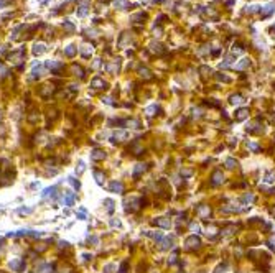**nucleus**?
<instances>
[{
    "label": "nucleus",
    "instance_id": "obj_17",
    "mask_svg": "<svg viewBox=\"0 0 275 273\" xmlns=\"http://www.w3.org/2000/svg\"><path fill=\"white\" fill-rule=\"evenodd\" d=\"M145 171H147V166H145L143 163H138V164H135V166H133L132 176H133V178H140L143 173H145Z\"/></svg>",
    "mask_w": 275,
    "mask_h": 273
},
{
    "label": "nucleus",
    "instance_id": "obj_56",
    "mask_svg": "<svg viewBox=\"0 0 275 273\" xmlns=\"http://www.w3.org/2000/svg\"><path fill=\"white\" fill-rule=\"evenodd\" d=\"M254 199H255V197H254L252 194H246V196H244V201H249V202H252Z\"/></svg>",
    "mask_w": 275,
    "mask_h": 273
},
{
    "label": "nucleus",
    "instance_id": "obj_18",
    "mask_svg": "<svg viewBox=\"0 0 275 273\" xmlns=\"http://www.w3.org/2000/svg\"><path fill=\"white\" fill-rule=\"evenodd\" d=\"M153 224L155 225H158V227H163V229H170V225H171V220L166 217H156L155 220H153Z\"/></svg>",
    "mask_w": 275,
    "mask_h": 273
},
{
    "label": "nucleus",
    "instance_id": "obj_34",
    "mask_svg": "<svg viewBox=\"0 0 275 273\" xmlns=\"http://www.w3.org/2000/svg\"><path fill=\"white\" fill-rule=\"evenodd\" d=\"M156 112H158V107H156L155 104H153V105H148L147 109H145V114H147L148 117H153V115H155Z\"/></svg>",
    "mask_w": 275,
    "mask_h": 273
},
{
    "label": "nucleus",
    "instance_id": "obj_26",
    "mask_svg": "<svg viewBox=\"0 0 275 273\" xmlns=\"http://www.w3.org/2000/svg\"><path fill=\"white\" fill-rule=\"evenodd\" d=\"M211 179H213L211 183L214 184V186H216V184H221V183L224 181V174L221 173V171H214V173H213V178H211Z\"/></svg>",
    "mask_w": 275,
    "mask_h": 273
},
{
    "label": "nucleus",
    "instance_id": "obj_3",
    "mask_svg": "<svg viewBox=\"0 0 275 273\" xmlns=\"http://www.w3.org/2000/svg\"><path fill=\"white\" fill-rule=\"evenodd\" d=\"M58 89L60 87L55 86L53 82H48V84H41V86L38 87V97L43 100V102H50V100H53L56 97V92H58Z\"/></svg>",
    "mask_w": 275,
    "mask_h": 273
},
{
    "label": "nucleus",
    "instance_id": "obj_45",
    "mask_svg": "<svg viewBox=\"0 0 275 273\" xmlns=\"http://www.w3.org/2000/svg\"><path fill=\"white\" fill-rule=\"evenodd\" d=\"M226 166H227V168H236V166H237V161L234 158H227L226 160Z\"/></svg>",
    "mask_w": 275,
    "mask_h": 273
},
{
    "label": "nucleus",
    "instance_id": "obj_52",
    "mask_svg": "<svg viewBox=\"0 0 275 273\" xmlns=\"http://www.w3.org/2000/svg\"><path fill=\"white\" fill-rule=\"evenodd\" d=\"M110 225H112V227H120V220L119 219H112V220H110Z\"/></svg>",
    "mask_w": 275,
    "mask_h": 273
},
{
    "label": "nucleus",
    "instance_id": "obj_41",
    "mask_svg": "<svg viewBox=\"0 0 275 273\" xmlns=\"http://www.w3.org/2000/svg\"><path fill=\"white\" fill-rule=\"evenodd\" d=\"M69 184H71L74 189H79V188H81V183H79V179H76V178H69Z\"/></svg>",
    "mask_w": 275,
    "mask_h": 273
},
{
    "label": "nucleus",
    "instance_id": "obj_27",
    "mask_svg": "<svg viewBox=\"0 0 275 273\" xmlns=\"http://www.w3.org/2000/svg\"><path fill=\"white\" fill-rule=\"evenodd\" d=\"M229 102H231L232 105H239V104H244V102H246V99H244L241 94H234V96L229 97Z\"/></svg>",
    "mask_w": 275,
    "mask_h": 273
},
{
    "label": "nucleus",
    "instance_id": "obj_38",
    "mask_svg": "<svg viewBox=\"0 0 275 273\" xmlns=\"http://www.w3.org/2000/svg\"><path fill=\"white\" fill-rule=\"evenodd\" d=\"M147 18V15L145 13H137V15H133L132 17V22H135V23H143V20Z\"/></svg>",
    "mask_w": 275,
    "mask_h": 273
},
{
    "label": "nucleus",
    "instance_id": "obj_46",
    "mask_svg": "<svg viewBox=\"0 0 275 273\" xmlns=\"http://www.w3.org/2000/svg\"><path fill=\"white\" fill-rule=\"evenodd\" d=\"M242 51H244V48H242L241 45H234V46H232V55H234V56H236V55H241Z\"/></svg>",
    "mask_w": 275,
    "mask_h": 273
},
{
    "label": "nucleus",
    "instance_id": "obj_15",
    "mask_svg": "<svg viewBox=\"0 0 275 273\" xmlns=\"http://www.w3.org/2000/svg\"><path fill=\"white\" fill-rule=\"evenodd\" d=\"M92 174H94V179H96V183L97 184H104L106 183V173H104V169H97V168H94L92 169Z\"/></svg>",
    "mask_w": 275,
    "mask_h": 273
},
{
    "label": "nucleus",
    "instance_id": "obj_2",
    "mask_svg": "<svg viewBox=\"0 0 275 273\" xmlns=\"http://www.w3.org/2000/svg\"><path fill=\"white\" fill-rule=\"evenodd\" d=\"M32 263L28 262L25 255H13L5 262V272L8 273H28Z\"/></svg>",
    "mask_w": 275,
    "mask_h": 273
},
{
    "label": "nucleus",
    "instance_id": "obj_28",
    "mask_svg": "<svg viewBox=\"0 0 275 273\" xmlns=\"http://www.w3.org/2000/svg\"><path fill=\"white\" fill-rule=\"evenodd\" d=\"M10 76V71H8V68L5 66L2 61H0V81H4V79H7Z\"/></svg>",
    "mask_w": 275,
    "mask_h": 273
},
{
    "label": "nucleus",
    "instance_id": "obj_39",
    "mask_svg": "<svg viewBox=\"0 0 275 273\" xmlns=\"http://www.w3.org/2000/svg\"><path fill=\"white\" fill-rule=\"evenodd\" d=\"M81 258H83L84 263H89V262H92V258H94V255L89 253V252H84V253H81Z\"/></svg>",
    "mask_w": 275,
    "mask_h": 273
},
{
    "label": "nucleus",
    "instance_id": "obj_9",
    "mask_svg": "<svg viewBox=\"0 0 275 273\" xmlns=\"http://www.w3.org/2000/svg\"><path fill=\"white\" fill-rule=\"evenodd\" d=\"M109 191L115 192V194H124L125 192V184L119 179H114V181L109 183Z\"/></svg>",
    "mask_w": 275,
    "mask_h": 273
},
{
    "label": "nucleus",
    "instance_id": "obj_5",
    "mask_svg": "<svg viewBox=\"0 0 275 273\" xmlns=\"http://www.w3.org/2000/svg\"><path fill=\"white\" fill-rule=\"evenodd\" d=\"M48 71H50L53 76H64V63L63 61H58V59H48V61H45V64H43Z\"/></svg>",
    "mask_w": 275,
    "mask_h": 273
},
{
    "label": "nucleus",
    "instance_id": "obj_43",
    "mask_svg": "<svg viewBox=\"0 0 275 273\" xmlns=\"http://www.w3.org/2000/svg\"><path fill=\"white\" fill-rule=\"evenodd\" d=\"M199 73H201L203 76H208V74L213 73V69L209 68V66H201V68H199Z\"/></svg>",
    "mask_w": 275,
    "mask_h": 273
},
{
    "label": "nucleus",
    "instance_id": "obj_30",
    "mask_svg": "<svg viewBox=\"0 0 275 273\" xmlns=\"http://www.w3.org/2000/svg\"><path fill=\"white\" fill-rule=\"evenodd\" d=\"M117 272V265L115 263H106L102 267V273H115Z\"/></svg>",
    "mask_w": 275,
    "mask_h": 273
},
{
    "label": "nucleus",
    "instance_id": "obj_36",
    "mask_svg": "<svg viewBox=\"0 0 275 273\" xmlns=\"http://www.w3.org/2000/svg\"><path fill=\"white\" fill-rule=\"evenodd\" d=\"M115 7H117V8H120V10H127L128 7H130V4H128V2H125V0H117V2H115Z\"/></svg>",
    "mask_w": 275,
    "mask_h": 273
},
{
    "label": "nucleus",
    "instance_id": "obj_44",
    "mask_svg": "<svg viewBox=\"0 0 275 273\" xmlns=\"http://www.w3.org/2000/svg\"><path fill=\"white\" fill-rule=\"evenodd\" d=\"M264 179H265V183H274V181H275V171H270V173H267Z\"/></svg>",
    "mask_w": 275,
    "mask_h": 273
},
{
    "label": "nucleus",
    "instance_id": "obj_57",
    "mask_svg": "<svg viewBox=\"0 0 275 273\" xmlns=\"http://www.w3.org/2000/svg\"><path fill=\"white\" fill-rule=\"evenodd\" d=\"M216 273H226V265H221V267H217Z\"/></svg>",
    "mask_w": 275,
    "mask_h": 273
},
{
    "label": "nucleus",
    "instance_id": "obj_61",
    "mask_svg": "<svg viewBox=\"0 0 275 273\" xmlns=\"http://www.w3.org/2000/svg\"><path fill=\"white\" fill-rule=\"evenodd\" d=\"M160 2H163V0H153V4H160Z\"/></svg>",
    "mask_w": 275,
    "mask_h": 273
},
{
    "label": "nucleus",
    "instance_id": "obj_48",
    "mask_svg": "<svg viewBox=\"0 0 275 273\" xmlns=\"http://www.w3.org/2000/svg\"><path fill=\"white\" fill-rule=\"evenodd\" d=\"M102 102L107 105H117V102H114V99L112 97H102Z\"/></svg>",
    "mask_w": 275,
    "mask_h": 273
},
{
    "label": "nucleus",
    "instance_id": "obj_58",
    "mask_svg": "<svg viewBox=\"0 0 275 273\" xmlns=\"http://www.w3.org/2000/svg\"><path fill=\"white\" fill-rule=\"evenodd\" d=\"M10 4V0H0V7H7Z\"/></svg>",
    "mask_w": 275,
    "mask_h": 273
},
{
    "label": "nucleus",
    "instance_id": "obj_25",
    "mask_svg": "<svg viewBox=\"0 0 275 273\" xmlns=\"http://www.w3.org/2000/svg\"><path fill=\"white\" fill-rule=\"evenodd\" d=\"M247 117H249V109H239L236 112V120H239V122L246 120Z\"/></svg>",
    "mask_w": 275,
    "mask_h": 273
},
{
    "label": "nucleus",
    "instance_id": "obj_23",
    "mask_svg": "<svg viewBox=\"0 0 275 273\" xmlns=\"http://www.w3.org/2000/svg\"><path fill=\"white\" fill-rule=\"evenodd\" d=\"M125 128H140V120H137V118H125Z\"/></svg>",
    "mask_w": 275,
    "mask_h": 273
},
{
    "label": "nucleus",
    "instance_id": "obj_29",
    "mask_svg": "<svg viewBox=\"0 0 275 273\" xmlns=\"http://www.w3.org/2000/svg\"><path fill=\"white\" fill-rule=\"evenodd\" d=\"M250 66V59H247V58H244V59H241L237 64H236V69H239V71H242V69H246V68H249Z\"/></svg>",
    "mask_w": 275,
    "mask_h": 273
},
{
    "label": "nucleus",
    "instance_id": "obj_13",
    "mask_svg": "<svg viewBox=\"0 0 275 273\" xmlns=\"http://www.w3.org/2000/svg\"><path fill=\"white\" fill-rule=\"evenodd\" d=\"M87 12H89V0H79V7L76 10V15L78 17H86Z\"/></svg>",
    "mask_w": 275,
    "mask_h": 273
},
{
    "label": "nucleus",
    "instance_id": "obj_63",
    "mask_svg": "<svg viewBox=\"0 0 275 273\" xmlns=\"http://www.w3.org/2000/svg\"><path fill=\"white\" fill-rule=\"evenodd\" d=\"M142 2H147V0H142Z\"/></svg>",
    "mask_w": 275,
    "mask_h": 273
},
{
    "label": "nucleus",
    "instance_id": "obj_33",
    "mask_svg": "<svg viewBox=\"0 0 275 273\" xmlns=\"http://www.w3.org/2000/svg\"><path fill=\"white\" fill-rule=\"evenodd\" d=\"M117 273H128V260H124V262L117 267Z\"/></svg>",
    "mask_w": 275,
    "mask_h": 273
},
{
    "label": "nucleus",
    "instance_id": "obj_49",
    "mask_svg": "<svg viewBox=\"0 0 275 273\" xmlns=\"http://www.w3.org/2000/svg\"><path fill=\"white\" fill-rule=\"evenodd\" d=\"M234 230H236V227H234V225H229V227H226L224 230H222V232H224L226 235H231V234H232Z\"/></svg>",
    "mask_w": 275,
    "mask_h": 273
},
{
    "label": "nucleus",
    "instance_id": "obj_20",
    "mask_svg": "<svg viewBox=\"0 0 275 273\" xmlns=\"http://www.w3.org/2000/svg\"><path fill=\"white\" fill-rule=\"evenodd\" d=\"M150 51L152 53H155V55H163V53H165V48H163V45H160V43L152 41L150 43Z\"/></svg>",
    "mask_w": 275,
    "mask_h": 273
},
{
    "label": "nucleus",
    "instance_id": "obj_22",
    "mask_svg": "<svg viewBox=\"0 0 275 273\" xmlns=\"http://www.w3.org/2000/svg\"><path fill=\"white\" fill-rule=\"evenodd\" d=\"M234 58H236L234 55H227L224 59H222V63H219V68H221V69H226V68H229V66H232Z\"/></svg>",
    "mask_w": 275,
    "mask_h": 273
},
{
    "label": "nucleus",
    "instance_id": "obj_32",
    "mask_svg": "<svg viewBox=\"0 0 275 273\" xmlns=\"http://www.w3.org/2000/svg\"><path fill=\"white\" fill-rule=\"evenodd\" d=\"M138 74H140V78L142 79H152L153 78L152 73H150V69H147V68H140L138 69Z\"/></svg>",
    "mask_w": 275,
    "mask_h": 273
},
{
    "label": "nucleus",
    "instance_id": "obj_16",
    "mask_svg": "<svg viewBox=\"0 0 275 273\" xmlns=\"http://www.w3.org/2000/svg\"><path fill=\"white\" fill-rule=\"evenodd\" d=\"M274 12H275V5L274 4H267L265 7H260V12H259V13H260L262 18H267V17L272 15Z\"/></svg>",
    "mask_w": 275,
    "mask_h": 273
},
{
    "label": "nucleus",
    "instance_id": "obj_6",
    "mask_svg": "<svg viewBox=\"0 0 275 273\" xmlns=\"http://www.w3.org/2000/svg\"><path fill=\"white\" fill-rule=\"evenodd\" d=\"M112 143H122V141L128 140V132L125 128H117L114 132L110 133V138H109Z\"/></svg>",
    "mask_w": 275,
    "mask_h": 273
},
{
    "label": "nucleus",
    "instance_id": "obj_60",
    "mask_svg": "<svg viewBox=\"0 0 275 273\" xmlns=\"http://www.w3.org/2000/svg\"><path fill=\"white\" fill-rule=\"evenodd\" d=\"M153 33H155V36H160V35H161V30H160V28H158V30L155 28V30H153Z\"/></svg>",
    "mask_w": 275,
    "mask_h": 273
},
{
    "label": "nucleus",
    "instance_id": "obj_7",
    "mask_svg": "<svg viewBox=\"0 0 275 273\" xmlns=\"http://www.w3.org/2000/svg\"><path fill=\"white\" fill-rule=\"evenodd\" d=\"M89 158H91L92 163H101V161H104V160L107 158V153L104 148H99V146H96V148H92L91 153H89Z\"/></svg>",
    "mask_w": 275,
    "mask_h": 273
},
{
    "label": "nucleus",
    "instance_id": "obj_24",
    "mask_svg": "<svg viewBox=\"0 0 275 273\" xmlns=\"http://www.w3.org/2000/svg\"><path fill=\"white\" fill-rule=\"evenodd\" d=\"M196 212H198V216H201V217H208V216L211 214V209H209V206H198Z\"/></svg>",
    "mask_w": 275,
    "mask_h": 273
},
{
    "label": "nucleus",
    "instance_id": "obj_47",
    "mask_svg": "<svg viewBox=\"0 0 275 273\" xmlns=\"http://www.w3.org/2000/svg\"><path fill=\"white\" fill-rule=\"evenodd\" d=\"M104 204H107V211H109V212L114 211V201H112V199H106V201H104Z\"/></svg>",
    "mask_w": 275,
    "mask_h": 273
},
{
    "label": "nucleus",
    "instance_id": "obj_21",
    "mask_svg": "<svg viewBox=\"0 0 275 273\" xmlns=\"http://www.w3.org/2000/svg\"><path fill=\"white\" fill-rule=\"evenodd\" d=\"M76 55H78V48L74 45H69V46L64 48V56H66V58H74Z\"/></svg>",
    "mask_w": 275,
    "mask_h": 273
},
{
    "label": "nucleus",
    "instance_id": "obj_51",
    "mask_svg": "<svg viewBox=\"0 0 275 273\" xmlns=\"http://www.w3.org/2000/svg\"><path fill=\"white\" fill-rule=\"evenodd\" d=\"M97 68H101V59L99 58H96L94 63H92V69H97Z\"/></svg>",
    "mask_w": 275,
    "mask_h": 273
},
{
    "label": "nucleus",
    "instance_id": "obj_50",
    "mask_svg": "<svg viewBox=\"0 0 275 273\" xmlns=\"http://www.w3.org/2000/svg\"><path fill=\"white\" fill-rule=\"evenodd\" d=\"M217 79L222 82H231V78H227V76H224V74H217Z\"/></svg>",
    "mask_w": 275,
    "mask_h": 273
},
{
    "label": "nucleus",
    "instance_id": "obj_10",
    "mask_svg": "<svg viewBox=\"0 0 275 273\" xmlns=\"http://www.w3.org/2000/svg\"><path fill=\"white\" fill-rule=\"evenodd\" d=\"M92 50H94V48H92L91 43H83V45H81V46L78 48V53H79L81 56H83V58L89 59V58L92 56Z\"/></svg>",
    "mask_w": 275,
    "mask_h": 273
},
{
    "label": "nucleus",
    "instance_id": "obj_19",
    "mask_svg": "<svg viewBox=\"0 0 275 273\" xmlns=\"http://www.w3.org/2000/svg\"><path fill=\"white\" fill-rule=\"evenodd\" d=\"M45 51H46V45H45V43H35V45H33L32 53L35 56H41Z\"/></svg>",
    "mask_w": 275,
    "mask_h": 273
},
{
    "label": "nucleus",
    "instance_id": "obj_35",
    "mask_svg": "<svg viewBox=\"0 0 275 273\" xmlns=\"http://www.w3.org/2000/svg\"><path fill=\"white\" fill-rule=\"evenodd\" d=\"M63 28H64V30H66L68 33H73L74 30H76V27H74V25L69 22V20H64V22H63Z\"/></svg>",
    "mask_w": 275,
    "mask_h": 273
},
{
    "label": "nucleus",
    "instance_id": "obj_53",
    "mask_svg": "<svg viewBox=\"0 0 275 273\" xmlns=\"http://www.w3.org/2000/svg\"><path fill=\"white\" fill-rule=\"evenodd\" d=\"M191 174H193V171H191V169H181V176H185V178H186V176H191Z\"/></svg>",
    "mask_w": 275,
    "mask_h": 273
},
{
    "label": "nucleus",
    "instance_id": "obj_1",
    "mask_svg": "<svg viewBox=\"0 0 275 273\" xmlns=\"http://www.w3.org/2000/svg\"><path fill=\"white\" fill-rule=\"evenodd\" d=\"M23 122L32 130H38V128L43 127V110L38 107V105L32 104L30 107L25 109V115H23Z\"/></svg>",
    "mask_w": 275,
    "mask_h": 273
},
{
    "label": "nucleus",
    "instance_id": "obj_55",
    "mask_svg": "<svg viewBox=\"0 0 275 273\" xmlns=\"http://www.w3.org/2000/svg\"><path fill=\"white\" fill-rule=\"evenodd\" d=\"M247 146L254 151H259V145H255V143H247Z\"/></svg>",
    "mask_w": 275,
    "mask_h": 273
},
{
    "label": "nucleus",
    "instance_id": "obj_40",
    "mask_svg": "<svg viewBox=\"0 0 275 273\" xmlns=\"http://www.w3.org/2000/svg\"><path fill=\"white\" fill-rule=\"evenodd\" d=\"M147 235H148V237H152L153 240H158V242H160L161 239H163V235H161V232H147Z\"/></svg>",
    "mask_w": 275,
    "mask_h": 273
},
{
    "label": "nucleus",
    "instance_id": "obj_11",
    "mask_svg": "<svg viewBox=\"0 0 275 273\" xmlns=\"http://www.w3.org/2000/svg\"><path fill=\"white\" fill-rule=\"evenodd\" d=\"M69 69H71V74H73V76H76V78H79V79H84V78H86V71H84V68L81 66V64L73 63Z\"/></svg>",
    "mask_w": 275,
    "mask_h": 273
},
{
    "label": "nucleus",
    "instance_id": "obj_8",
    "mask_svg": "<svg viewBox=\"0 0 275 273\" xmlns=\"http://www.w3.org/2000/svg\"><path fill=\"white\" fill-rule=\"evenodd\" d=\"M89 86H91L94 91H106L107 82L104 81V78H101V76H94V78L91 79V84H89Z\"/></svg>",
    "mask_w": 275,
    "mask_h": 273
},
{
    "label": "nucleus",
    "instance_id": "obj_42",
    "mask_svg": "<svg viewBox=\"0 0 275 273\" xmlns=\"http://www.w3.org/2000/svg\"><path fill=\"white\" fill-rule=\"evenodd\" d=\"M246 12H247V13H257V12H260V7H259V5H250V7H247V10H246Z\"/></svg>",
    "mask_w": 275,
    "mask_h": 273
},
{
    "label": "nucleus",
    "instance_id": "obj_4",
    "mask_svg": "<svg viewBox=\"0 0 275 273\" xmlns=\"http://www.w3.org/2000/svg\"><path fill=\"white\" fill-rule=\"evenodd\" d=\"M125 212H130V214H133V212H137L140 207H143V204H145V199L143 197H138V196H130V197H127L125 199Z\"/></svg>",
    "mask_w": 275,
    "mask_h": 273
},
{
    "label": "nucleus",
    "instance_id": "obj_37",
    "mask_svg": "<svg viewBox=\"0 0 275 273\" xmlns=\"http://www.w3.org/2000/svg\"><path fill=\"white\" fill-rule=\"evenodd\" d=\"M23 30V25H18L17 28H13V32L10 33V40H17L18 38V33Z\"/></svg>",
    "mask_w": 275,
    "mask_h": 273
},
{
    "label": "nucleus",
    "instance_id": "obj_59",
    "mask_svg": "<svg viewBox=\"0 0 275 273\" xmlns=\"http://www.w3.org/2000/svg\"><path fill=\"white\" fill-rule=\"evenodd\" d=\"M191 229L194 232H199V225H198V224H191Z\"/></svg>",
    "mask_w": 275,
    "mask_h": 273
},
{
    "label": "nucleus",
    "instance_id": "obj_62",
    "mask_svg": "<svg viewBox=\"0 0 275 273\" xmlns=\"http://www.w3.org/2000/svg\"><path fill=\"white\" fill-rule=\"evenodd\" d=\"M272 214H274V216H275V207H274V209H272Z\"/></svg>",
    "mask_w": 275,
    "mask_h": 273
},
{
    "label": "nucleus",
    "instance_id": "obj_31",
    "mask_svg": "<svg viewBox=\"0 0 275 273\" xmlns=\"http://www.w3.org/2000/svg\"><path fill=\"white\" fill-rule=\"evenodd\" d=\"M160 247H161V250H168V249L173 247V240H171V239H165V240L161 239V240H160Z\"/></svg>",
    "mask_w": 275,
    "mask_h": 273
},
{
    "label": "nucleus",
    "instance_id": "obj_12",
    "mask_svg": "<svg viewBox=\"0 0 275 273\" xmlns=\"http://www.w3.org/2000/svg\"><path fill=\"white\" fill-rule=\"evenodd\" d=\"M102 68L106 69L107 73H110V74H115V73H119V69H120V59H115V61H110V63L104 64Z\"/></svg>",
    "mask_w": 275,
    "mask_h": 273
},
{
    "label": "nucleus",
    "instance_id": "obj_54",
    "mask_svg": "<svg viewBox=\"0 0 275 273\" xmlns=\"http://www.w3.org/2000/svg\"><path fill=\"white\" fill-rule=\"evenodd\" d=\"M5 247H7V245H5V240H4V239H0V257H2V252L5 250Z\"/></svg>",
    "mask_w": 275,
    "mask_h": 273
},
{
    "label": "nucleus",
    "instance_id": "obj_14",
    "mask_svg": "<svg viewBox=\"0 0 275 273\" xmlns=\"http://www.w3.org/2000/svg\"><path fill=\"white\" fill-rule=\"evenodd\" d=\"M185 245H186V249L193 250V249H198V247L201 245V240H199V237L191 235V237H188V239H186V242H185Z\"/></svg>",
    "mask_w": 275,
    "mask_h": 273
}]
</instances>
